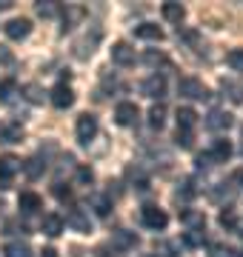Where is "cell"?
<instances>
[{
	"label": "cell",
	"mask_w": 243,
	"mask_h": 257,
	"mask_svg": "<svg viewBox=\"0 0 243 257\" xmlns=\"http://www.w3.org/2000/svg\"><path fill=\"white\" fill-rule=\"evenodd\" d=\"M143 257H158V254H143Z\"/></svg>",
	"instance_id": "cell-41"
},
{
	"label": "cell",
	"mask_w": 243,
	"mask_h": 257,
	"mask_svg": "<svg viewBox=\"0 0 243 257\" xmlns=\"http://www.w3.org/2000/svg\"><path fill=\"white\" fill-rule=\"evenodd\" d=\"M232 114L229 111H212L209 117H206V126L212 128V132H229L232 128Z\"/></svg>",
	"instance_id": "cell-13"
},
{
	"label": "cell",
	"mask_w": 243,
	"mask_h": 257,
	"mask_svg": "<svg viewBox=\"0 0 243 257\" xmlns=\"http://www.w3.org/2000/svg\"><path fill=\"white\" fill-rule=\"evenodd\" d=\"M180 220L189 223V226H200V229H203L206 217H203V214H197V211H183V214H180Z\"/></svg>",
	"instance_id": "cell-29"
},
{
	"label": "cell",
	"mask_w": 243,
	"mask_h": 257,
	"mask_svg": "<svg viewBox=\"0 0 243 257\" xmlns=\"http://www.w3.org/2000/svg\"><path fill=\"white\" fill-rule=\"evenodd\" d=\"M18 209L20 214H38L43 209V197L38 192H20L18 194Z\"/></svg>",
	"instance_id": "cell-8"
},
{
	"label": "cell",
	"mask_w": 243,
	"mask_h": 257,
	"mask_svg": "<svg viewBox=\"0 0 243 257\" xmlns=\"http://www.w3.org/2000/svg\"><path fill=\"white\" fill-rule=\"evenodd\" d=\"M223 89L229 92V97H232V103H243V89H240V86H234L232 80H223Z\"/></svg>",
	"instance_id": "cell-30"
},
{
	"label": "cell",
	"mask_w": 243,
	"mask_h": 257,
	"mask_svg": "<svg viewBox=\"0 0 243 257\" xmlns=\"http://www.w3.org/2000/svg\"><path fill=\"white\" fill-rule=\"evenodd\" d=\"M138 117H141V109H138L132 100L117 103V109H114V120H117V126H135Z\"/></svg>",
	"instance_id": "cell-7"
},
{
	"label": "cell",
	"mask_w": 243,
	"mask_h": 257,
	"mask_svg": "<svg viewBox=\"0 0 243 257\" xmlns=\"http://www.w3.org/2000/svg\"><path fill=\"white\" fill-rule=\"evenodd\" d=\"M175 117H178V128H183V132H192L197 126V111L192 106H180Z\"/></svg>",
	"instance_id": "cell-16"
},
{
	"label": "cell",
	"mask_w": 243,
	"mask_h": 257,
	"mask_svg": "<svg viewBox=\"0 0 243 257\" xmlns=\"http://www.w3.org/2000/svg\"><path fill=\"white\" fill-rule=\"evenodd\" d=\"M3 257H32V248H29V243L15 240V243H6L3 246Z\"/></svg>",
	"instance_id": "cell-22"
},
{
	"label": "cell",
	"mask_w": 243,
	"mask_h": 257,
	"mask_svg": "<svg viewBox=\"0 0 243 257\" xmlns=\"http://www.w3.org/2000/svg\"><path fill=\"white\" fill-rule=\"evenodd\" d=\"M9 186H12V180H6V177H0V192H6Z\"/></svg>",
	"instance_id": "cell-39"
},
{
	"label": "cell",
	"mask_w": 243,
	"mask_h": 257,
	"mask_svg": "<svg viewBox=\"0 0 243 257\" xmlns=\"http://www.w3.org/2000/svg\"><path fill=\"white\" fill-rule=\"evenodd\" d=\"M35 9H38L40 18H55L57 15V3H52V0H40Z\"/></svg>",
	"instance_id": "cell-28"
},
{
	"label": "cell",
	"mask_w": 243,
	"mask_h": 257,
	"mask_svg": "<svg viewBox=\"0 0 243 257\" xmlns=\"http://www.w3.org/2000/svg\"><path fill=\"white\" fill-rule=\"evenodd\" d=\"M195 194H197V189L192 186V180H186V183H183V189H178V192H175V197H178V200H180V197H183V200H192Z\"/></svg>",
	"instance_id": "cell-32"
},
{
	"label": "cell",
	"mask_w": 243,
	"mask_h": 257,
	"mask_svg": "<svg viewBox=\"0 0 243 257\" xmlns=\"http://www.w3.org/2000/svg\"><path fill=\"white\" fill-rule=\"evenodd\" d=\"M40 257H60V254H57L55 248H43V251H40Z\"/></svg>",
	"instance_id": "cell-37"
},
{
	"label": "cell",
	"mask_w": 243,
	"mask_h": 257,
	"mask_svg": "<svg viewBox=\"0 0 243 257\" xmlns=\"http://www.w3.org/2000/svg\"><path fill=\"white\" fill-rule=\"evenodd\" d=\"M89 206H92L94 214H100V217H109V214H112V197H109V194H92V197H89Z\"/></svg>",
	"instance_id": "cell-17"
},
{
	"label": "cell",
	"mask_w": 243,
	"mask_h": 257,
	"mask_svg": "<svg viewBox=\"0 0 243 257\" xmlns=\"http://www.w3.org/2000/svg\"><path fill=\"white\" fill-rule=\"evenodd\" d=\"M178 92H180V97H189V100H209V97H212V92H209L197 77H180Z\"/></svg>",
	"instance_id": "cell-2"
},
{
	"label": "cell",
	"mask_w": 243,
	"mask_h": 257,
	"mask_svg": "<svg viewBox=\"0 0 243 257\" xmlns=\"http://www.w3.org/2000/svg\"><path fill=\"white\" fill-rule=\"evenodd\" d=\"M77 180H80V183H86V186H92L94 172L89 169V166H80V169H77Z\"/></svg>",
	"instance_id": "cell-34"
},
{
	"label": "cell",
	"mask_w": 243,
	"mask_h": 257,
	"mask_svg": "<svg viewBox=\"0 0 243 257\" xmlns=\"http://www.w3.org/2000/svg\"><path fill=\"white\" fill-rule=\"evenodd\" d=\"M52 192H55L57 200H72V189L63 186V183H55V186H52Z\"/></svg>",
	"instance_id": "cell-33"
},
{
	"label": "cell",
	"mask_w": 243,
	"mask_h": 257,
	"mask_svg": "<svg viewBox=\"0 0 243 257\" xmlns=\"http://www.w3.org/2000/svg\"><path fill=\"white\" fill-rule=\"evenodd\" d=\"M232 152H234L232 143H229L226 138H220V140H215V143H212V149L206 152V157H209L212 163H226V160L232 157Z\"/></svg>",
	"instance_id": "cell-10"
},
{
	"label": "cell",
	"mask_w": 243,
	"mask_h": 257,
	"mask_svg": "<svg viewBox=\"0 0 243 257\" xmlns=\"http://www.w3.org/2000/svg\"><path fill=\"white\" fill-rule=\"evenodd\" d=\"M141 92L146 94V97H152V100H163V97H166V77H163V74L146 77V80L141 83Z\"/></svg>",
	"instance_id": "cell-6"
},
{
	"label": "cell",
	"mask_w": 243,
	"mask_h": 257,
	"mask_svg": "<svg viewBox=\"0 0 243 257\" xmlns=\"http://www.w3.org/2000/svg\"><path fill=\"white\" fill-rule=\"evenodd\" d=\"M63 229H66V223H63V217H60V214H43V220H40V231H43V234L57 237Z\"/></svg>",
	"instance_id": "cell-14"
},
{
	"label": "cell",
	"mask_w": 243,
	"mask_h": 257,
	"mask_svg": "<svg viewBox=\"0 0 243 257\" xmlns=\"http://www.w3.org/2000/svg\"><path fill=\"white\" fill-rule=\"evenodd\" d=\"M143 60H146V63H149V66H160V63L166 66V63H169V60H166V55H163V52H146V55H143Z\"/></svg>",
	"instance_id": "cell-31"
},
{
	"label": "cell",
	"mask_w": 243,
	"mask_h": 257,
	"mask_svg": "<svg viewBox=\"0 0 243 257\" xmlns=\"http://www.w3.org/2000/svg\"><path fill=\"white\" fill-rule=\"evenodd\" d=\"M234 183L243 189V169H237V172H234Z\"/></svg>",
	"instance_id": "cell-38"
},
{
	"label": "cell",
	"mask_w": 243,
	"mask_h": 257,
	"mask_svg": "<svg viewBox=\"0 0 243 257\" xmlns=\"http://www.w3.org/2000/svg\"><path fill=\"white\" fill-rule=\"evenodd\" d=\"M163 123H166V106L163 103H155L149 109V126L152 128H163Z\"/></svg>",
	"instance_id": "cell-23"
},
{
	"label": "cell",
	"mask_w": 243,
	"mask_h": 257,
	"mask_svg": "<svg viewBox=\"0 0 243 257\" xmlns=\"http://www.w3.org/2000/svg\"><path fill=\"white\" fill-rule=\"evenodd\" d=\"M94 254H97V257H109V248H106V246H100L97 251H94Z\"/></svg>",
	"instance_id": "cell-40"
},
{
	"label": "cell",
	"mask_w": 243,
	"mask_h": 257,
	"mask_svg": "<svg viewBox=\"0 0 243 257\" xmlns=\"http://www.w3.org/2000/svg\"><path fill=\"white\" fill-rule=\"evenodd\" d=\"M135 37H141V40H163V29L158 23H141V26H135Z\"/></svg>",
	"instance_id": "cell-19"
},
{
	"label": "cell",
	"mask_w": 243,
	"mask_h": 257,
	"mask_svg": "<svg viewBox=\"0 0 243 257\" xmlns=\"http://www.w3.org/2000/svg\"><path fill=\"white\" fill-rule=\"evenodd\" d=\"M49 100H52L55 109H72L75 106V92H72L69 83H57V86H52V92H49Z\"/></svg>",
	"instance_id": "cell-4"
},
{
	"label": "cell",
	"mask_w": 243,
	"mask_h": 257,
	"mask_svg": "<svg viewBox=\"0 0 243 257\" xmlns=\"http://www.w3.org/2000/svg\"><path fill=\"white\" fill-rule=\"evenodd\" d=\"M23 140V128L18 123H0V143H20Z\"/></svg>",
	"instance_id": "cell-18"
},
{
	"label": "cell",
	"mask_w": 243,
	"mask_h": 257,
	"mask_svg": "<svg viewBox=\"0 0 243 257\" xmlns=\"http://www.w3.org/2000/svg\"><path fill=\"white\" fill-rule=\"evenodd\" d=\"M12 89H15V83H12V80L0 83V100H9V97H12Z\"/></svg>",
	"instance_id": "cell-35"
},
{
	"label": "cell",
	"mask_w": 243,
	"mask_h": 257,
	"mask_svg": "<svg viewBox=\"0 0 243 257\" xmlns=\"http://www.w3.org/2000/svg\"><path fill=\"white\" fill-rule=\"evenodd\" d=\"M175 143H178L180 149H192V146H195V135H192V132L178 128V132H175Z\"/></svg>",
	"instance_id": "cell-26"
},
{
	"label": "cell",
	"mask_w": 243,
	"mask_h": 257,
	"mask_svg": "<svg viewBox=\"0 0 243 257\" xmlns=\"http://www.w3.org/2000/svg\"><path fill=\"white\" fill-rule=\"evenodd\" d=\"M226 63L232 66L234 72H243V49H232V52L226 55Z\"/></svg>",
	"instance_id": "cell-27"
},
{
	"label": "cell",
	"mask_w": 243,
	"mask_h": 257,
	"mask_svg": "<svg viewBox=\"0 0 243 257\" xmlns=\"http://www.w3.org/2000/svg\"><path fill=\"white\" fill-rule=\"evenodd\" d=\"M23 94H26V100L35 103V106L43 103V89H40L38 83H26V86H23Z\"/></svg>",
	"instance_id": "cell-25"
},
{
	"label": "cell",
	"mask_w": 243,
	"mask_h": 257,
	"mask_svg": "<svg viewBox=\"0 0 243 257\" xmlns=\"http://www.w3.org/2000/svg\"><path fill=\"white\" fill-rule=\"evenodd\" d=\"M217 223H220V226H223L226 231H234V229H237V211L226 206V209L220 211V214H217Z\"/></svg>",
	"instance_id": "cell-24"
},
{
	"label": "cell",
	"mask_w": 243,
	"mask_h": 257,
	"mask_svg": "<svg viewBox=\"0 0 243 257\" xmlns=\"http://www.w3.org/2000/svg\"><path fill=\"white\" fill-rule=\"evenodd\" d=\"M97 117H94V114H89V111H86V114H80V117H77V123H75V135H77V143H80V146H89V143H92L94 140V135H97Z\"/></svg>",
	"instance_id": "cell-3"
},
{
	"label": "cell",
	"mask_w": 243,
	"mask_h": 257,
	"mask_svg": "<svg viewBox=\"0 0 243 257\" xmlns=\"http://www.w3.org/2000/svg\"><path fill=\"white\" fill-rule=\"evenodd\" d=\"M112 63H117V66H132L135 63V49L126 43V40H117L112 46Z\"/></svg>",
	"instance_id": "cell-11"
},
{
	"label": "cell",
	"mask_w": 243,
	"mask_h": 257,
	"mask_svg": "<svg viewBox=\"0 0 243 257\" xmlns=\"http://www.w3.org/2000/svg\"><path fill=\"white\" fill-rule=\"evenodd\" d=\"M141 223L146 226V229H152V231H163L169 226V214L163 209H158V206L146 203V206L141 209Z\"/></svg>",
	"instance_id": "cell-1"
},
{
	"label": "cell",
	"mask_w": 243,
	"mask_h": 257,
	"mask_svg": "<svg viewBox=\"0 0 243 257\" xmlns=\"http://www.w3.org/2000/svg\"><path fill=\"white\" fill-rule=\"evenodd\" d=\"M3 32H6L9 40H26V37L32 35V20L29 18H12V20H6Z\"/></svg>",
	"instance_id": "cell-5"
},
{
	"label": "cell",
	"mask_w": 243,
	"mask_h": 257,
	"mask_svg": "<svg viewBox=\"0 0 243 257\" xmlns=\"http://www.w3.org/2000/svg\"><path fill=\"white\" fill-rule=\"evenodd\" d=\"M12 60H15V57H12V52L0 46V63H12Z\"/></svg>",
	"instance_id": "cell-36"
},
{
	"label": "cell",
	"mask_w": 243,
	"mask_h": 257,
	"mask_svg": "<svg viewBox=\"0 0 243 257\" xmlns=\"http://www.w3.org/2000/svg\"><path fill=\"white\" fill-rule=\"evenodd\" d=\"M163 18L169 20V23H180V20L186 18V9L180 6V3H163Z\"/></svg>",
	"instance_id": "cell-21"
},
{
	"label": "cell",
	"mask_w": 243,
	"mask_h": 257,
	"mask_svg": "<svg viewBox=\"0 0 243 257\" xmlns=\"http://www.w3.org/2000/svg\"><path fill=\"white\" fill-rule=\"evenodd\" d=\"M112 246L120 248V251H129V248L138 246V234L135 231H126V229H117L112 234Z\"/></svg>",
	"instance_id": "cell-15"
},
{
	"label": "cell",
	"mask_w": 243,
	"mask_h": 257,
	"mask_svg": "<svg viewBox=\"0 0 243 257\" xmlns=\"http://www.w3.org/2000/svg\"><path fill=\"white\" fill-rule=\"evenodd\" d=\"M66 226H72L75 231H80V234H89L92 231V220H89V214H86L83 209H72L69 214H66Z\"/></svg>",
	"instance_id": "cell-9"
},
{
	"label": "cell",
	"mask_w": 243,
	"mask_h": 257,
	"mask_svg": "<svg viewBox=\"0 0 243 257\" xmlns=\"http://www.w3.org/2000/svg\"><path fill=\"white\" fill-rule=\"evenodd\" d=\"M15 172H20V160L15 155H3V157H0V177L12 180Z\"/></svg>",
	"instance_id": "cell-20"
},
{
	"label": "cell",
	"mask_w": 243,
	"mask_h": 257,
	"mask_svg": "<svg viewBox=\"0 0 243 257\" xmlns=\"http://www.w3.org/2000/svg\"><path fill=\"white\" fill-rule=\"evenodd\" d=\"M20 169H23V175H26L29 180H38V177L46 172V160H43L40 155H35V157H29V160H23Z\"/></svg>",
	"instance_id": "cell-12"
}]
</instances>
